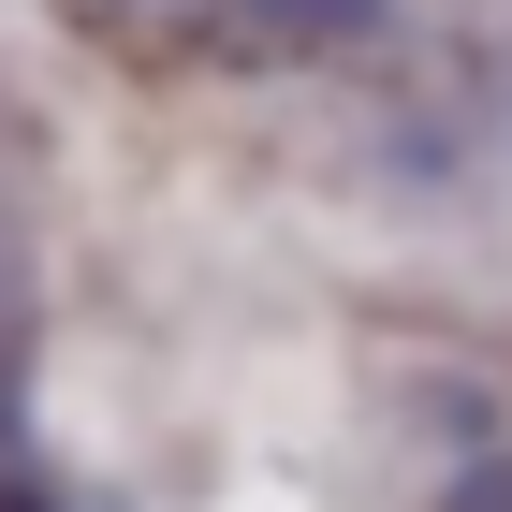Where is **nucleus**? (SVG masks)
<instances>
[{
  "label": "nucleus",
  "instance_id": "1",
  "mask_svg": "<svg viewBox=\"0 0 512 512\" xmlns=\"http://www.w3.org/2000/svg\"><path fill=\"white\" fill-rule=\"evenodd\" d=\"M118 15L205 74H337L395 44V0H118Z\"/></svg>",
  "mask_w": 512,
  "mask_h": 512
},
{
  "label": "nucleus",
  "instance_id": "2",
  "mask_svg": "<svg viewBox=\"0 0 512 512\" xmlns=\"http://www.w3.org/2000/svg\"><path fill=\"white\" fill-rule=\"evenodd\" d=\"M15 366H30V278H15V235H0V410H15Z\"/></svg>",
  "mask_w": 512,
  "mask_h": 512
},
{
  "label": "nucleus",
  "instance_id": "3",
  "mask_svg": "<svg viewBox=\"0 0 512 512\" xmlns=\"http://www.w3.org/2000/svg\"><path fill=\"white\" fill-rule=\"evenodd\" d=\"M0 512H59V498H44V483H30V469H0Z\"/></svg>",
  "mask_w": 512,
  "mask_h": 512
}]
</instances>
